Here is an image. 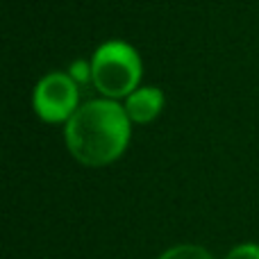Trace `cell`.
I'll return each mask as SVG.
<instances>
[{"mask_svg": "<svg viewBox=\"0 0 259 259\" xmlns=\"http://www.w3.org/2000/svg\"><path fill=\"white\" fill-rule=\"evenodd\" d=\"M130 123L125 107L116 100H91L66 121V146L84 166L112 164L130 143Z\"/></svg>", "mask_w": 259, "mask_h": 259, "instance_id": "obj_1", "label": "cell"}, {"mask_svg": "<svg viewBox=\"0 0 259 259\" xmlns=\"http://www.w3.org/2000/svg\"><path fill=\"white\" fill-rule=\"evenodd\" d=\"M141 57L125 41H107L91 57V82L105 98H127L139 89Z\"/></svg>", "mask_w": 259, "mask_h": 259, "instance_id": "obj_2", "label": "cell"}, {"mask_svg": "<svg viewBox=\"0 0 259 259\" xmlns=\"http://www.w3.org/2000/svg\"><path fill=\"white\" fill-rule=\"evenodd\" d=\"M80 100V84L71 77V73H48L39 80L32 96L34 112L46 123H64L71 121L77 112Z\"/></svg>", "mask_w": 259, "mask_h": 259, "instance_id": "obj_3", "label": "cell"}, {"mask_svg": "<svg viewBox=\"0 0 259 259\" xmlns=\"http://www.w3.org/2000/svg\"><path fill=\"white\" fill-rule=\"evenodd\" d=\"M123 107L132 123H150L164 107V94L157 87H139L125 98Z\"/></svg>", "mask_w": 259, "mask_h": 259, "instance_id": "obj_4", "label": "cell"}, {"mask_svg": "<svg viewBox=\"0 0 259 259\" xmlns=\"http://www.w3.org/2000/svg\"><path fill=\"white\" fill-rule=\"evenodd\" d=\"M159 259H214V257H211L205 248L184 243V246H175V248H170V250H166Z\"/></svg>", "mask_w": 259, "mask_h": 259, "instance_id": "obj_5", "label": "cell"}, {"mask_svg": "<svg viewBox=\"0 0 259 259\" xmlns=\"http://www.w3.org/2000/svg\"><path fill=\"white\" fill-rule=\"evenodd\" d=\"M225 259H259V246L255 243H243V246H237L234 250L228 252Z\"/></svg>", "mask_w": 259, "mask_h": 259, "instance_id": "obj_6", "label": "cell"}, {"mask_svg": "<svg viewBox=\"0 0 259 259\" xmlns=\"http://www.w3.org/2000/svg\"><path fill=\"white\" fill-rule=\"evenodd\" d=\"M71 77L77 82V84H82V82H89L91 80V64H87V62H75L71 66Z\"/></svg>", "mask_w": 259, "mask_h": 259, "instance_id": "obj_7", "label": "cell"}]
</instances>
